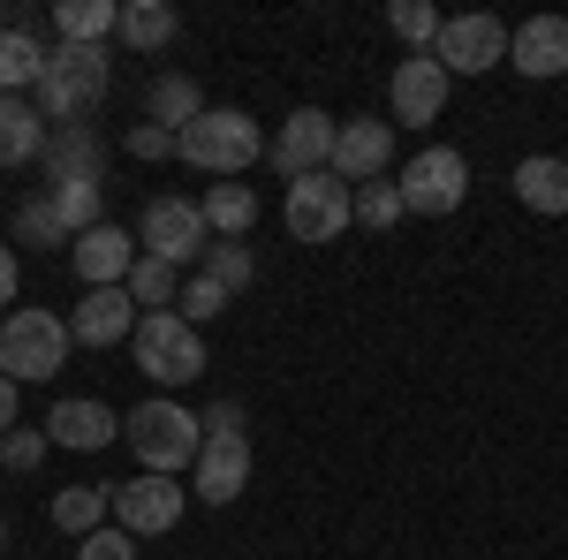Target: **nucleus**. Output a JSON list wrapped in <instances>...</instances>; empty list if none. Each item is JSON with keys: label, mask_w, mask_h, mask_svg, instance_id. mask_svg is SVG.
<instances>
[{"label": "nucleus", "mask_w": 568, "mask_h": 560, "mask_svg": "<svg viewBox=\"0 0 568 560\" xmlns=\"http://www.w3.org/2000/svg\"><path fill=\"white\" fill-rule=\"evenodd\" d=\"M122 439L136 447V470H152V477H182V470H197V455H205V425H197V409H182L175 394L136 401L122 417Z\"/></svg>", "instance_id": "1"}, {"label": "nucleus", "mask_w": 568, "mask_h": 560, "mask_svg": "<svg viewBox=\"0 0 568 560\" xmlns=\"http://www.w3.org/2000/svg\"><path fill=\"white\" fill-rule=\"evenodd\" d=\"M106 84H114V53L106 45H45V77L39 91H31V106H39L53 130H69V122H84L91 106L106 99Z\"/></svg>", "instance_id": "2"}, {"label": "nucleus", "mask_w": 568, "mask_h": 560, "mask_svg": "<svg viewBox=\"0 0 568 560\" xmlns=\"http://www.w3.org/2000/svg\"><path fill=\"white\" fill-rule=\"evenodd\" d=\"M175 160L220 174V182H235V174H251L265 160V130L243 114V106H205V122H190V130L175 136Z\"/></svg>", "instance_id": "3"}, {"label": "nucleus", "mask_w": 568, "mask_h": 560, "mask_svg": "<svg viewBox=\"0 0 568 560\" xmlns=\"http://www.w3.org/2000/svg\"><path fill=\"white\" fill-rule=\"evenodd\" d=\"M69 318H53V310H8L0 318V371L16 379V387H45L61 364H69Z\"/></svg>", "instance_id": "4"}, {"label": "nucleus", "mask_w": 568, "mask_h": 560, "mask_svg": "<svg viewBox=\"0 0 568 560\" xmlns=\"http://www.w3.org/2000/svg\"><path fill=\"white\" fill-rule=\"evenodd\" d=\"M130 348H136V371L160 379V387H190V379L205 371V334H197L182 310H144Z\"/></svg>", "instance_id": "5"}, {"label": "nucleus", "mask_w": 568, "mask_h": 560, "mask_svg": "<svg viewBox=\"0 0 568 560\" xmlns=\"http://www.w3.org/2000/svg\"><path fill=\"white\" fill-rule=\"evenodd\" d=\"M281 220H288V235H296V243H342V235L356 227V190L334 167L304 174V182H288Z\"/></svg>", "instance_id": "6"}, {"label": "nucleus", "mask_w": 568, "mask_h": 560, "mask_svg": "<svg viewBox=\"0 0 568 560\" xmlns=\"http://www.w3.org/2000/svg\"><path fill=\"white\" fill-rule=\"evenodd\" d=\"M463 197H470V160H463L455 144H425V152L402 167V205L417 220H447Z\"/></svg>", "instance_id": "7"}, {"label": "nucleus", "mask_w": 568, "mask_h": 560, "mask_svg": "<svg viewBox=\"0 0 568 560\" xmlns=\"http://www.w3.org/2000/svg\"><path fill=\"white\" fill-rule=\"evenodd\" d=\"M508 39H516V31H508L500 16H485V8H478V16H447V23H439L433 61L447 69V77H485V69L508 61Z\"/></svg>", "instance_id": "8"}, {"label": "nucleus", "mask_w": 568, "mask_h": 560, "mask_svg": "<svg viewBox=\"0 0 568 560\" xmlns=\"http://www.w3.org/2000/svg\"><path fill=\"white\" fill-rule=\"evenodd\" d=\"M205 251H213L205 205H190V197H152V205H144V258L205 265Z\"/></svg>", "instance_id": "9"}, {"label": "nucleus", "mask_w": 568, "mask_h": 560, "mask_svg": "<svg viewBox=\"0 0 568 560\" xmlns=\"http://www.w3.org/2000/svg\"><path fill=\"white\" fill-rule=\"evenodd\" d=\"M106 508H114V522H122L130 538H160V530H175V522H182V508H190V485L136 470L130 485H114V492H106Z\"/></svg>", "instance_id": "10"}, {"label": "nucleus", "mask_w": 568, "mask_h": 560, "mask_svg": "<svg viewBox=\"0 0 568 560\" xmlns=\"http://www.w3.org/2000/svg\"><path fill=\"white\" fill-rule=\"evenodd\" d=\"M334 130H342V122H326V106H296V114L281 122V136L265 144V160L288 174V182L326 174V167H334Z\"/></svg>", "instance_id": "11"}, {"label": "nucleus", "mask_w": 568, "mask_h": 560, "mask_svg": "<svg viewBox=\"0 0 568 560\" xmlns=\"http://www.w3.org/2000/svg\"><path fill=\"white\" fill-rule=\"evenodd\" d=\"M243 485H251V431H205V455L190 470V492L205 508H227Z\"/></svg>", "instance_id": "12"}, {"label": "nucleus", "mask_w": 568, "mask_h": 560, "mask_svg": "<svg viewBox=\"0 0 568 560\" xmlns=\"http://www.w3.org/2000/svg\"><path fill=\"white\" fill-rule=\"evenodd\" d=\"M387 106H394V122H439V106H447V69H439L433 53H409V61H394V77H387Z\"/></svg>", "instance_id": "13"}, {"label": "nucleus", "mask_w": 568, "mask_h": 560, "mask_svg": "<svg viewBox=\"0 0 568 560\" xmlns=\"http://www.w3.org/2000/svg\"><path fill=\"white\" fill-rule=\"evenodd\" d=\"M387 152H394V122H379V114H349L342 130H334V174L342 182H379L387 174Z\"/></svg>", "instance_id": "14"}, {"label": "nucleus", "mask_w": 568, "mask_h": 560, "mask_svg": "<svg viewBox=\"0 0 568 560\" xmlns=\"http://www.w3.org/2000/svg\"><path fill=\"white\" fill-rule=\"evenodd\" d=\"M69 258H77V281H84V288H122V281H130V265L144 258V251H136L130 227H114V220H106V227H91V235L69 243Z\"/></svg>", "instance_id": "15"}, {"label": "nucleus", "mask_w": 568, "mask_h": 560, "mask_svg": "<svg viewBox=\"0 0 568 560\" xmlns=\"http://www.w3.org/2000/svg\"><path fill=\"white\" fill-rule=\"evenodd\" d=\"M45 439H53V447H77V455H99V447H114V439H122V417H114L106 401L77 394V401H53Z\"/></svg>", "instance_id": "16"}, {"label": "nucleus", "mask_w": 568, "mask_h": 560, "mask_svg": "<svg viewBox=\"0 0 568 560\" xmlns=\"http://www.w3.org/2000/svg\"><path fill=\"white\" fill-rule=\"evenodd\" d=\"M69 334H77L84 348L130 342V334H136V303H130V288H84V303L69 310Z\"/></svg>", "instance_id": "17"}, {"label": "nucleus", "mask_w": 568, "mask_h": 560, "mask_svg": "<svg viewBox=\"0 0 568 560\" xmlns=\"http://www.w3.org/2000/svg\"><path fill=\"white\" fill-rule=\"evenodd\" d=\"M508 69L516 77H568V16H530V23H516Z\"/></svg>", "instance_id": "18"}, {"label": "nucleus", "mask_w": 568, "mask_h": 560, "mask_svg": "<svg viewBox=\"0 0 568 560\" xmlns=\"http://www.w3.org/2000/svg\"><path fill=\"white\" fill-rule=\"evenodd\" d=\"M45 174H53V190H69V182H99L106 174V144L91 122H69V130L45 136Z\"/></svg>", "instance_id": "19"}, {"label": "nucleus", "mask_w": 568, "mask_h": 560, "mask_svg": "<svg viewBox=\"0 0 568 560\" xmlns=\"http://www.w3.org/2000/svg\"><path fill=\"white\" fill-rule=\"evenodd\" d=\"M45 136H53V122H45L31 99H0V167L45 160Z\"/></svg>", "instance_id": "20"}, {"label": "nucleus", "mask_w": 568, "mask_h": 560, "mask_svg": "<svg viewBox=\"0 0 568 560\" xmlns=\"http://www.w3.org/2000/svg\"><path fill=\"white\" fill-rule=\"evenodd\" d=\"M516 197H524L530 213L561 220V213H568V160H554V152H530V160H516Z\"/></svg>", "instance_id": "21"}, {"label": "nucleus", "mask_w": 568, "mask_h": 560, "mask_svg": "<svg viewBox=\"0 0 568 560\" xmlns=\"http://www.w3.org/2000/svg\"><path fill=\"white\" fill-rule=\"evenodd\" d=\"M182 16L168 0H122V23H114V39L136 45V53H160V45H175Z\"/></svg>", "instance_id": "22"}, {"label": "nucleus", "mask_w": 568, "mask_h": 560, "mask_svg": "<svg viewBox=\"0 0 568 560\" xmlns=\"http://www.w3.org/2000/svg\"><path fill=\"white\" fill-rule=\"evenodd\" d=\"M45 77V45L31 31H8L0 23V99H23V91H39Z\"/></svg>", "instance_id": "23"}, {"label": "nucleus", "mask_w": 568, "mask_h": 560, "mask_svg": "<svg viewBox=\"0 0 568 560\" xmlns=\"http://www.w3.org/2000/svg\"><path fill=\"white\" fill-rule=\"evenodd\" d=\"M144 122H160V130H190V122H205V91L190 84V77H160V84L144 91Z\"/></svg>", "instance_id": "24"}, {"label": "nucleus", "mask_w": 568, "mask_h": 560, "mask_svg": "<svg viewBox=\"0 0 568 560\" xmlns=\"http://www.w3.org/2000/svg\"><path fill=\"white\" fill-rule=\"evenodd\" d=\"M114 23H122V0H61L53 8V31L69 45H106Z\"/></svg>", "instance_id": "25"}, {"label": "nucleus", "mask_w": 568, "mask_h": 560, "mask_svg": "<svg viewBox=\"0 0 568 560\" xmlns=\"http://www.w3.org/2000/svg\"><path fill=\"white\" fill-rule=\"evenodd\" d=\"M16 243H23V251H69V243H77L69 220H61V205H53V190H39V197L16 205Z\"/></svg>", "instance_id": "26"}, {"label": "nucleus", "mask_w": 568, "mask_h": 560, "mask_svg": "<svg viewBox=\"0 0 568 560\" xmlns=\"http://www.w3.org/2000/svg\"><path fill=\"white\" fill-rule=\"evenodd\" d=\"M258 220V197H251V182H213L205 190V227H213L220 243H243V227Z\"/></svg>", "instance_id": "27"}, {"label": "nucleus", "mask_w": 568, "mask_h": 560, "mask_svg": "<svg viewBox=\"0 0 568 560\" xmlns=\"http://www.w3.org/2000/svg\"><path fill=\"white\" fill-rule=\"evenodd\" d=\"M106 492L99 485H61L53 492V530H69V538H91V530H106Z\"/></svg>", "instance_id": "28"}, {"label": "nucleus", "mask_w": 568, "mask_h": 560, "mask_svg": "<svg viewBox=\"0 0 568 560\" xmlns=\"http://www.w3.org/2000/svg\"><path fill=\"white\" fill-rule=\"evenodd\" d=\"M122 288H130V303H144V310H175V303H182V265H168V258H136Z\"/></svg>", "instance_id": "29"}, {"label": "nucleus", "mask_w": 568, "mask_h": 560, "mask_svg": "<svg viewBox=\"0 0 568 560\" xmlns=\"http://www.w3.org/2000/svg\"><path fill=\"white\" fill-rule=\"evenodd\" d=\"M387 23H394V39L409 45V53H433V45H439V23H447V16H439V8H425V0H394Z\"/></svg>", "instance_id": "30"}, {"label": "nucleus", "mask_w": 568, "mask_h": 560, "mask_svg": "<svg viewBox=\"0 0 568 560\" xmlns=\"http://www.w3.org/2000/svg\"><path fill=\"white\" fill-rule=\"evenodd\" d=\"M402 213H409V205H402V182H387V174H379V182H356V227L387 235Z\"/></svg>", "instance_id": "31"}, {"label": "nucleus", "mask_w": 568, "mask_h": 560, "mask_svg": "<svg viewBox=\"0 0 568 560\" xmlns=\"http://www.w3.org/2000/svg\"><path fill=\"white\" fill-rule=\"evenodd\" d=\"M205 273H213L227 296H243V288L258 281V258H251L243 243H213V251H205Z\"/></svg>", "instance_id": "32"}, {"label": "nucleus", "mask_w": 568, "mask_h": 560, "mask_svg": "<svg viewBox=\"0 0 568 560\" xmlns=\"http://www.w3.org/2000/svg\"><path fill=\"white\" fill-rule=\"evenodd\" d=\"M227 303H235V296H227V288H220L213 273L197 265V273L182 281V303H175V310H182V318H190V326H205V318H220V310H227Z\"/></svg>", "instance_id": "33"}, {"label": "nucleus", "mask_w": 568, "mask_h": 560, "mask_svg": "<svg viewBox=\"0 0 568 560\" xmlns=\"http://www.w3.org/2000/svg\"><path fill=\"white\" fill-rule=\"evenodd\" d=\"M53 205H61V220H69V235L106 227V213H99V182H69V190H53Z\"/></svg>", "instance_id": "34"}, {"label": "nucleus", "mask_w": 568, "mask_h": 560, "mask_svg": "<svg viewBox=\"0 0 568 560\" xmlns=\"http://www.w3.org/2000/svg\"><path fill=\"white\" fill-rule=\"evenodd\" d=\"M45 447H53V439H45V425H16L8 439H0V462L23 477V470H39V462H45Z\"/></svg>", "instance_id": "35"}, {"label": "nucleus", "mask_w": 568, "mask_h": 560, "mask_svg": "<svg viewBox=\"0 0 568 560\" xmlns=\"http://www.w3.org/2000/svg\"><path fill=\"white\" fill-rule=\"evenodd\" d=\"M77 560H136V538L122 530V522H106V530L77 538Z\"/></svg>", "instance_id": "36"}, {"label": "nucleus", "mask_w": 568, "mask_h": 560, "mask_svg": "<svg viewBox=\"0 0 568 560\" xmlns=\"http://www.w3.org/2000/svg\"><path fill=\"white\" fill-rule=\"evenodd\" d=\"M130 160H175V130H160V122H130Z\"/></svg>", "instance_id": "37"}, {"label": "nucleus", "mask_w": 568, "mask_h": 560, "mask_svg": "<svg viewBox=\"0 0 568 560\" xmlns=\"http://www.w3.org/2000/svg\"><path fill=\"white\" fill-rule=\"evenodd\" d=\"M197 425H205V431H243V401H213Z\"/></svg>", "instance_id": "38"}, {"label": "nucleus", "mask_w": 568, "mask_h": 560, "mask_svg": "<svg viewBox=\"0 0 568 560\" xmlns=\"http://www.w3.org/2000/svg\"><path fill=\"white\" fill-rule=\"evenodd\" d=\"M16 281H23V273H16V251L0 243V310H16Z\"/></svg>", "instance_id": "39"}, {"label": "nucleus", "mask_w": 568, "mask_h": 560, "mask_svg": "<svg viewBox=\"0 0 568 560\" xmlns=\"http://www.w3.org/2000/svg\"><path fill=\"white\" fill-rule=\"evenodd\" d=\"M16 394H23V387H16V379H8V371H0V439H8V431H16Z\"/></svg>", "instance_id": "40"}, {"label": "nucleus", "mask_w": 568, "mask_h": 560, "mask_svg": "<svg viewBox=\"0 0 568 560\" xmlns=\"http://www.w3.org/2000/svg\"><path fill=\"white\" fill-rule=\"evenodd\" d=\"M0 546H8V522H0Z\"/></svg>", "instance_id": "41"}]
</instances>
